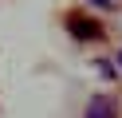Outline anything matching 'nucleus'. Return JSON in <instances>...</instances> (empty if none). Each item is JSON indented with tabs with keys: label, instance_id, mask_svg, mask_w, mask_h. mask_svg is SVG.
<instances>
[{
	"label": "nucleus",
	"instance_id": "obj_2",
	"mask_svg": "<svg viewBox=\"0 0 122 118\" xmlns=\"http://www.w3.org/2000/svg\"><path fill=\"white\" fill-rule=\"evenodd\" d=\"M87 118H114V102L106 98V94H95V98L87 102Z\"/></svg>",
	"mask_w": 122,
	"mask_h": 118
},
{
	"label": "nucleus",
	"instance_id": "obj_4",
	"mask_svg": "<svg viewBox=\"0 0 122 118\" xmlns=\"http://www.w3.org/2000/svg\"><path fill=\"white\" fill-rule=\"evenodd\" d=\"M118 63H122V51H118Z\"/></svg>",
	"mask_w": 122,
	"mask_h": 118
},
{
	"label": "nucleus",
	"instance_id": "obj_1",
	"mask_svg": "<svg viewBox=\"0 0 122 118\" xmlns=\"http://www.w3.org/2000/svg\"><path fill=\"white\" fill-rule=\"evenodd\" d=\"M67 28H71L75 39H98V36H102V28H98L95 20H87V16H71V20H67Z\"/></svg>",
	"mask_w": 122,
	"mask_h": 118
},
{
	"label": "nucleus",
	"instance_id": "obj_3",
	"mask_svg": "<svg viewBox=\"0 0 122 118\" xmlns=\"http://www.w3.org/2000/svg\"><path fill=\"white\" fill-rule=\"evenodd\" d=\"M91 4H98V8H102V4H106V0H91Z\"/></svg>",
	"mask_w": 122,
	"mask_h": 118
}]
</instances>
